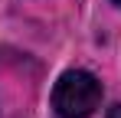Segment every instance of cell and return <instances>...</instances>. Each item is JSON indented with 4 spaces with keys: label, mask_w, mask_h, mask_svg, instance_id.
<instances>
[{
    "label": "cell",
    "mask_w": 121,
    "mask_h": 118,
    "mask_svg": "<svg viewBox=\"0 0 121 118\" xmlns=\"http://www.w3.org/2000/svg\"><path fill=\"white\" fill-rule=\"evenodd\" d=\"M115 3H118V7H121V0H115Z\"/></svg>",
    "instance_id": "cell-2"
},
{
    "label": "cell",
    "mask_w": 121,
    "mask_h": 118,
    "mask_svg": "<svg viewBox=\"0 0 121 118\" xmlns=\"http://www.w3.org/2000/svg\"><path fill=\"white\" fill-rule=\"evenodd\" d=\"M101 105V82L85 69L62 72L52 89V108L59 118H88Z\"/></svg>",
    "instance_id": "cell-1"
}]
</instances>
